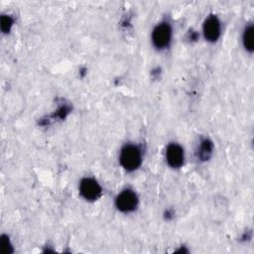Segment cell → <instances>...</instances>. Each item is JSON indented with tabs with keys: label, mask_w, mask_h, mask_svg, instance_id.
<instances>
[{
	"label": "cell",
	"mask_w": 254,
	"mask_h": 254,
	"mask_svg": "<svg viewBox=\"0 0 254 254\" xmlns=\"http://www.w3.org/2000/svg\"><path fill=\"white\" fill-rule=\"evenodd\" d=\"M118 161L126 172H135L141 167L143 162L141 147L134 143H126L120 149Z\"/></svg>",
	"instance_id": "cell-1"
},
{
	"label": "cell",
	"mask_w": 254,
	"mask_h": 254,
	"mask_svg": "<svg viewBox=\"0 0 254 254\" xmlns=\"http://www.w3.org/2000/svg\"><path fill=\"white\" fill-rule=\"evenodd\" d=\"M173 39V27L168 21H161L152 30L151 42L157 51L167 50Z\"/></svg>",
	"instance_id": "cell-2"
},
{
	"label": "cell",
	"mask_w": 254,
	"mask_h": 254,
	"mask_svg": "<svg viewBox=\"0 0 254 254\" xmlns=\"http://www.w3.org/2000/svg\"><path fill=\"white\" fill-rule=\"evenodd\" d=\"M139 198L135 190L131 189L122 190L114 199V205L122 213H130L137 209Z\"/></svg>",
	"instance_id": "cell-3"
},
{
	"label": "cell",
	"mask_w": 254,
	"mask_h": 254,
	"mask_svg": "<svg viewBox=\"0 0 254 254\" xmlns=\"http://www.w3.org/2000/svg\"><path fill=\"white\" fill-rule=\"evenodd\" d=\"M79 195L86 201H95L102 194L100 184L91 177H84L78 184Z\"/></svg>",
	"instance_id": "cell-4"
},
{
	"label": "cell",
	"mask_w": 254,
	"mask_h": 254,
	"mask_svg": "<svg viewBox=\"0 0 254 254\" xmlns=\"http://www.w3.org/2000/svg\"><path fill=\"white\" fill-rule=\"evenodd\" d=\"M202 36L208 43H216L221 36V22L219 18L214 15H208L202 23Z\"/></svg>",
	"instance_id": "cell-5"
},
{
	"label": "cell",
	"mask_w": 254,
	"mask_h": 254,
	"mask_svg": "<svg viewBox=\"0 0 254 254\" xmlns=\"http://www.w3.org/2000/svg\"><path fill=\"white\" fill-rule=\"evenodd\" d=\"M165 160L172 169H180L185 163V151L179 143H170L165 150Z\"/></svg>",
	"instance_id": "cell-6"
},
{
	"label": "cell",
	"mask_w": 254,
	"mask_h": 254,
	"mask_svg": "<svg viewBox=\"0 0 254 254\" xmlns=\"http://www.w3.org/2000/svg\"><path fill=\"white\" fill-rule=\"evenodd\" d=\"M213 153V143L208 138H202L199 140V143L197 144L195 154L197 160L201 162L207 161Z\"/></svg>",
	"instance_id": "cell-7"
},
{
	"label": "cell",
	"mask_w": 254,
	"mask_h": 254,
	"mask_svg": "<svg viewBox=\"0 0 254 254\" xmlns=\"http://www.w3.org/2000/svg\"><path fill=\"white\" fill-rule=\"evenodd\" d=\"M242 45L246 52L252 54L254 51V26L252 23L247 24L242 33Z\"/></svg>",
	"instance_id": "cell-8"
},
{
	"label": "cell",
	"mask_w": 254,
	"mask_h": 254,
	"mask_svg": "<svg viewBox=\"0 0 254 254\" xmlns=\"http://www.w3.org/2000/svg\"><path fill=\"white\" fill-rule=\"evenodd\" d=\"M0 23H1L0 27H1L2 33L8 34L14 25V18L10 15H2Z\"/></svg>",
	"instance_id": "cell-9"
}]
</instances>
